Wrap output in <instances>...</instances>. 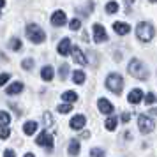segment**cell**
Returning <instances> with one entry per match:
<instances>
[{
	"label": "cell",
	"instance_id": "cell-39",
	"mask_svg": "<svg viewBox=\"0 0 157 157\" xmlns=\"http://www.w3.org/2000/svg\"><path fill=\"white\" fill-rule=\"evenodd\" d=\"M4 6H6V0H0V9L4 7Z\"/></svg>",
	"mask_w": 157,
	"mask_h": 157
},
{
	"label": "cell",
	"instance_id": "cell-24",
	"mask_svg": "<svg viewBox=\"0 0 157 157\" xmlns=\"http://www.w3.org/2000/svg\"><path fill=\"white\" fill-rule=\"evenodd\" d=\"M117 124H118V120H117L115 117H109L106 120V129L108 131H115V129H117Z\"/></svg>",
	"mask_w": 157,
	"mask_h": 157
},
{
	"label": "cell",
	"instance_id": "cell-14",
	"mask_svg": "<svg viewBox=\"0 0 157 157\" xmlns=\"http://www.w3.org/2000/svg\"><path fill=\"white\" fill-rule=\"evenodd\" d=\"M143 99V92L140 90V88H134L132 92H129V97H127V101L131 102V104H138L140 101Z\"/></svg>",
	"mask_w": 157,
	"mask_h": 157
},
{
	"label": "cell",
	"instance_id": "cell-30",
	"mask_svg": "<svg viewBox=\"0 0 157 157\" xmlns=\"http://www.w3.org/2000/svg\"><path fill=\"white\" fill-rule=\"evenodd\" d=\"M11 136V131L7 127H0V140H7Z\"/></svg>",
	"mask_w": 157,
	"mask_h": 157
},
{
	"label": "cell",
	"instance_id": "cell-22",
	"mask_svg": "<svg viewBox=\"0 0 157 157\" xmlns=\"http://www.w3.org/2000/svg\"><path fill=\"white\" fill-rule=\"evenodd\" d=\"M117 11H118V4H117V2L111 0V2H108V4H106V13H108V14H115Z\"/></svg>",
	"mask_w": 157,
	"mask_h": 157
},
{
	"label": "cell",
	"instance_id": "cell-7",
	"mask_svg": "<svg viewBox=\"0 0 157 157\" xmlns=\"http://www.w3.org/2000/svg\"><path fill=\"white\" fill-rule=\"evenodd\" d=\"M94 41L95 43H106L108 41V34H106V30H104V27L102 25H99V23H95L94 25Z\"/></svg>",
	"mask_w": 157,
	"mask_h": 157
},
{
	"label": "cell",
	"instance_id": "cell-16",
	"mask_svg": "<svg viewBox=\"0 0 157 157\" xmlns=\"http://www.w3.org/2000/svg\"><path fill=\"white\" fill-rule=\"evenodd\" d=\"M53 76H55V71H53V67H51V65L43 67V71H41V78H43L44 81H51Z\"/></svg>",
	"mask_w": 157,
	"mask_h": 157
},
{
	"label": "cell",
	"instance_id": "cell-29",
	"mask_svg": "<svg viewBox=\"0 0 157 157\" xmlns=\"http://www.w3.org/2000/svg\"><path fill=\"white\" fill-rule=\"evenodd\" d=\"M67 72H69V67L67 65H60V71H58V74H60V79H65L67 78Z\"/></svg>",
	"mask_w": 157,
	"mask_h": 157
},
{
	"label": "cell",
	"instance_id": "cell-26",
	"mask_svg": "<svg viewBox=\"0 0 157 157\" xmlns=\"http://www.w3.org/2000/svg\"><path fill=\"white\" fill-rule=\"evenodd\" d=\"M57 109H58V113H69V111L72 109V104L71 102H65V104H60Z\"/></svg>",
	"mask_w": 157,
	"mask_h": 157
},
{
	"label": "cell",
	"instance_id": "cell-32",
	"mask_svg": "<svg viewBox=\"0 0 157 157\" xmlns=\"http://www.w3.org/2000/svg\"><path fill=\"white\" fill-rule=\"evenodd\" d=\"M90 157H104V152L101 148H92V152H90Z\"/></svg>",
	"mask_w": 157,
	"mask_h": 157
},
{
	"label": "cell",
	"instance_id": "cell-13",
	"mask_svg": "<svg viewBox=\"0 0 157 157\" xmlns=\"http://www.w3.org/2000/svg\"><path fill=\"white\" fill-rule=\"evenodd\" d=\"M86 124V118L83 115H76V117H72L71 118V127L74 131H79V129H83V125Z\"/></svg>",
	"mask_w": 157,
	"mask_h": 157
},
{
	"label": "cell",
	"instance_id": "cell-33",
	"mask_svg": "<svg viewBox=\"0 0 157 157\" xmlns=\"http://www.w3.org/2000/svg\"><path fill=\"white\" fill-rule=\"evenodd\" d=\"M145 102H147V104L155 102V95H154V94H147V95H145Z\"/></svg>",
	"mask_w": 157,
	"mask_h": 157
},
{
	"label": "cell",
	"instance_id": "cell-11",
	"mask_svg": "<svg viewBox=\"0 0 157 157\" xmlns=\"http://www.w3.org/2000/svg\"><path fill=\"white\" fill-rule=\"evenodd\" d=\"M97 106H99L101 113H104V115H111V113H113V104H111L108 99H104V97H102V99H99Z\"/></svg>",
	"mask_w": 157,
	"mask_h": 157
},
{
	"label": "cell",
	"instance_id": "cell-2",
	"mask_svg": "<svg viewBox=\"0 0 157 157\" xmlns=\"http://www.w3.org/2000/svg\"><path fill=\"white\" fill-rule=\"evenodd\" d=\"M127 71L131 76H134L138 79H147L148 78V71H147V67L143 65L141 60H138V58H132L131 62H129V67Z\"/></svg>",
	"mask_w": 157,
	"mask_h": 157
},
{
	"label": "cell",
	"instance_id": "cell-5",
	"mask_svg": "<svg viewBox=\"0 0 157 157\" xmlns=\"http://www.w3.org/2000/svg\"><path fill=\"white\" fill-rule=\"evenodd\" d=\"M138 127H140V131H141L143 134H148V132L154 131L155 122L152 120L150 117H147V115H140V118H138Z\"/></svg>",
	"mask_w": 157,
	"mask_h": 157
},
{
	"label": "cell",
	"instance_id": "cell-41",
	"mask_svg": "<svg viewBox=\"0 0 157 157\" xmlns=\"http://www.w3.org/2000/svg\"><path fill=\"white\" fill-rule=\"evenodd\" d=\"M150 2H152V4H155V2H157V0H150Z\"/></svg>",
	"mask_w": 157,
	"mask_h": 157
},
{
	"label": "cell",
	"instance_id": "cell-25",
	"mask_svg": "<svg viewBox=\"0 0 157 157\" xmlns=\"http://www.w3.org/2000/svg\"><path fill=\"white\" fill-rule=\"evenodd\" d=\"M21 67L25 69V71H32V67H34V60L32 58H25L21 62Z\"/></svg>",
	"mask_w": 157,
	"mask_h": 157
},
{
	"label": "cell",
	"instance_id": "cell-10",
	"mask_svg": "<svg viewBox=\"0 0 157 157\" xmlns=\"http://www.w3.org/2000/svg\"><path fill=\"white\" fill-rule=\"evenodd\" d=\"M57 50H58V53H60L62 57H67V55L71 53V41H69L67 37H64V39L58 43V48H57Z\"/></svg>",
	"mask_w": 157,
	"mask_h": 157
},
{
	"label": "cell",
	"instance_id": "cell-8",
	"mask_svg": "<svg viewBox=\"0 0 157 157\" xmlns=\"http://www.w3.org/2000/svg\"><path fill=\"white\" fill-rule=\"evenodd\" d=\"M65 21H67V18H65L64 11H55L53 13V16H51V25L53 27H62V25H65Z\"/></svg>",
	"mask_w": 157,
	"mask_h": 157
},
{
	"label": "cell",
	"instance_id": "cell-17",
	"mask_svg": "<svg viewBox=\"0 0 157 157\" xmlns=\"http://www.w3.org/2000/svg\"><path fill=\"white\" fill-rule=\"evenodd\" d=\"M23 131H25V134L32 136V134H34V132H36V131H37V122H34V120L27 122V124L23 125Z\"/></svg>",
	"mask_w": 157,
	"mask_h": 157
},
{
	"label": "cell",
	"instance_id": "cell-18",
	"mask_svg": "<svg viewBox=\"0 0 157 157\" xmlns=\"http://www.w3.org/2000/svg\"><path fill=\"white\" fill-rule=\"evenodd\" d=\"M62 99L65 101V102H76V101H78V94L76 92H72V90H69V92H64L62 94Z\"/></svg>",
	"mask_w": 157,
	"mask_h": 157
},
{
	"label": "cell",
	"instance_id": "cell-9",
	"mask_svg": "<svg viewBox=\"0 0 157 157\" xmlns=\"http://www.w3.org/2000/svg\"><path fill=\"white\" fill-rule=\"evenodd\" d=\"M71 53H72V60H74L76 64H79V65H85L86 64V57L83 55V51L79 50L78 46L71 48Z\"/></svg>",
	"mask_w": 157,
	"mask_h": 157
},
{
	"label": "cell",
	"instance_id": "cell-38",
	"mask_svg": "<svg viewBox=\"0 0 157 157\" xmlns=\"http://www.w3.org/2000/svg\"><path fill=\"white\" fill-rule=\"evenodd\" d=\"M150 113L154 115V117H157V109H150Z\"/></svg>",
	"mask_w": 157,
	"mask_h": 157
},
{
	"label": "cell",
	"instance_id": "cell-34",
	"mask_svg": "<svg viewBox=\"0 0 157 157\" xmlns=\"http://www.w3.org/2000/svg\"><path fill=\"white\" fill-rule=\"evenodd\" d=\"M4 157H14V152H13L11 148H7L6 152H4Z\"/></svg>",
	"mask_w": 157,
	"mask_h": 157
},
{
	"label": "cell",
	"instance_id": "cell-3",
	"mask_svg": "<svg viewBox=\"0 0 157 157\" xmlns=\"http://www.w3.org/2000/svg\"><path fill=\"white\" fill-rule=\"evenodd\" d=\"M27 37H29L30 41L34 44H41L46 41V34H44V30L36 25V23H30L29 27H27Z\"/></svg>",
	"mask_w": 157,
	"mask_h": 157
},
{
	"label": "cell",
	"instance_id": "cell-19",
	"mask_svg": "<svg viewBox=\"0 0 157 157\" xmlns=\"http://www.w3.org/2000/svg\"><path fill=\"white\" fill-rule=\"evenodd\" d=\"M11 124V115L7 111H0V127H7Z\"/></svg>",
	"mask_w": 157,
	"mask_h": 157
},
{
	"label": "cell",
	"instance_id": "cell-12",
	"mask_svg": "<svg viewBox=\"0 0 157 157\" xmlns=\"http://www.w3.org/2000/svg\"><path fill=\"white\" fill-rule=\"evenodd\" d=\"M113 30L118 34V36H127L129 32H131V27H129L127 23H124V21H115L113 23Z\"/></svg>",
	"mask_w": 157,
	"mask_h": 157
},
{
	"label": "cell",
	"instance_id": "cell-31",
	"mask_svg": "<svg viewBox=\"0 0 157 157\" xmlns=\"http://www.w3.org/2000/svg\"><path fill=\"white\" fill-rule=\"evenodd\" d=\"M9 78H11V74H9V72H4V74H0V86L6 85V83L9 81Z\"/></svg>",
	"mask_w": 157,
	"mask_h": 157
},
{
	"label": "cell",
	"instance_id": "cell-21",
	"mask_svg": "<svg viewBox=\"0 0 157 157\" xmlns=\"http://www.w3.org/2000/svg\"><path fill=\"white\" fill-rule=\"evenodd\" d=\"M72 81L78 83V85H81V83L85 81V72L83 71H74L72 72Z\"/></svg>",
	"mask_w": 157,
	"mask_h": 157
},
{
	"label": "cell",
	"instance_id": "cell-27",
	"mask_svg": "<svg viewBox=\"0 0 157 157\" xmlns=\"http://www.w3.org/2000/svg\"><path fill=\"white\" fill-rule=\"evenodd\" d=\"M43 122H44V127H50V125H53V118H51V113H44L43 117Z\"/></svg>",
	"mask_w": 157,
	"mask_h": 157
},
{
	"label": "cell",
	"instance_id": "cell-15",
	"mask_svg": "<svg viewBox=\"0 0 157 157\" xmlns=\"http://www.w3.org/2000/svg\"><path fill=\"white\" fill-rule=\"evenodd\" d=\"M23 90V83L21 81H14V83H11V85L6 88V92L9 94V95H14V94H20Z\"/></svg>",
	"mask_w": 157,
	"mask_h": 157
},
{
	"label": "cell",
	"instance_id": "cell-20",
	"mask_svg": "<svg viewBox=\"0 0 157 157\" xmlns=\"http://www.w3.org/2000/svg\"><path fill=\"white\" fill-rule=\"evenodd\" d=\"M67 152H69V155H78L79 154V141H71L69 143V148H67Z\"/></svg>",
	"mask_w": 157,
	"mask_h": 157
},
{
	"label": "cell",
	"instance_id": "cell-37",
	"mask_svg": "<svg viewBox=\"0 0 157 157\" xmlns=\"http://www.w3.org/2000/svg\"><path fill=\"white\" fill-rule=\"evenodd\" d=\"M125 4H127V7H129V6H132V4H134V0H125Z\"/></svg>",
	"mask_w": 157,
	"mask_h": 157
},
{
	"label": "cell",
	"instance_id": "cell-1",
	"mask_svg": "<svg viewBox=\"0 0 157 157\" xmlns=\"http://www.w3.org/2000/svg\"><path fill=\"white\" fill-rule=\"evenodd\" d=\"M136 36L140 41L143 43H150L154 36H155V29H154V25L148 21H140L138 23V27H136Z\"/></svg>",
	"mask_w": 157,
	"mask_h": 157
},
{
	"label": "cell",
	"instance_id": "cell-6",
	"mask_svg": "<svg viewBox=\"0 0 157 157\" xmlns=\"http://www.w3.org/2000/svg\"><path fill=\"white\" fill-rule=\"evenodd\" d=\"M36 143H37V145H41V147H46L48 150H51V148H53V145H55V143H53V136H51L48 131H43L41 134L37 136Z\"/></svg>",
	"mask_w": 157,
	"mask_h": 157
},
{
	"label": "cell",
	"instance_id": "cell-23",
	"mask_svg": "<svg viewBox=\"0 0 157 157\" xmlns=\"http://www.w3.org/2000/svg\"><path fill=\"white\" fill-rule=\"evenodd\" d=\"M9 48L13 51H20L21 50V41H20V39H11V41H9Z\"/></svg>",
	"mask_w": 157,
	"mask_h": 157
},
{
	"label": "cell",
	"instance_id": "cell-4",
	"mask_svg": "<svg viewBox=\"0 0 157 157\" xmlns=\"http://www.w3.org/2000/svg\"><path fill=\"white\" fill-rule=\"evenodd\" d=\"M106 88L108 90H111L113 94H122V88H124V79H122L120 74H117V72H111L109 76L106 78Z\"/></svg>",
	"mask_w": 157,
	"mask_h": 157
},
{
	"label": "cell",
	"instance_id": "cell-40",
	"mask_svg": "<svg viewBox=\"0 0 157 157\" xmlns=\"http://www.w3.org/2000/svg\"><path fill=\"white\" fill-rule=\"evenodd\" d=\"M25 157H36V155H34V154H27Z\"/></svg>",
	"mask_w": 157,
	"mask_h": 157
},
{
	"label": "cell",
	"instance_id": "cell-35",
	"mask_svg": "<svg viewBox=\"0 0 157 157\" xmlns=\"http://www.w3.org/2000/svg\"><path fill=\"white\" fill-rule=\"evenodd\" d=\"M129 120H131V115H129V113L122 115V122H129Z\"/></svg>",
	"mask_w": 157,
	"mask_h": 157
},
{
	"label": "cell",
	"instance_id": "cell-36",
	"mask_svg": "<svg viewBox=\"0 0 157 157\" xmlns=\"http://www.w3.org/2000/svg\"><path fill=\"white\" fill-rule=\"evenodd\" d=\"M81 138H90V132H88V131H86V132H83V134H81Z\"/></svg>",
	"mask_w": 157,
	"mask_h": 157
},
{
	"label": "cell",
	"instance_id": "cell-28",
	"mask_svg": "<svg viewBox=\"0 0 157 157\" xmlns=\"http://www.w3.org/2000/svg\"><path fill=\"white\" fill-rule=\"evenodd\" d=\"M79 27H81V21H79L78 18L71 20V23H69V29L71 30H79Z\"/></svg>",
	"mask_w": 157,
	"mask_h": 157
}]
</instances>
